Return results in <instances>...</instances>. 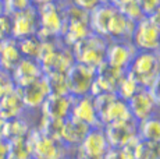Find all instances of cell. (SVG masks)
Segmentation results:
<instances>
[{
    "mask_svg": "<svg viewBox=\"0 0 160 159\" xmlns=\"http://www.w3.org/2000/svg\"><path fill=\"white\" fill-rule=\"evenodd\" d=\"M45 74L52 73H67V70L74 64V56L71 48L66 46L60 38L42 41L41 53L38 56Z\"/></svg>",
    "mask_w": 160,
    "mask_h": 159,
    "instance_id": "6da1fadb",
    "label": "cell"
},
{
    "mask_svg": "<svg viewBox=\"0 0 160 159\" xmlns=\"http://www.w3.org/2000/svg\"><path fill=\"white\" fill-rule=\"evenodd\" d=\"M63 11L64 28L60 35V41L66 46L72 48L77 42H79L92 32L89 28V13L71 2H67L64 4Z\"/></svg>",
    "mask_w": 160,
    "mask_h": 159,
    "instance_id": "7a4b0ae2",
    "label": "cell"
},
{
    "mask_svg": "<svg viewBox=\"0 0 160 159\" xmlns=\"http://www.w3.org/2000/svg\"><path fill=\"white\" fill-rule=\"evenodd\" d=\"M109 41L98 33L91 32L71 48L74 60L77 63L98 69L106 62V52Z\"/></svg>",
    "mask_w": 160,
    "mask_h": 159,
    "instance_id": "3957f363",
    "label": "cell"
},
{
    "mask_svg": "<svg viewBox=\"0 0 160 159\" xmlns=\"http://www.w3.org/2000/svg\"><path fill=\"white\" fill-rule=\"evenodd\" d=\"M66 4V3H64ZM64 4H42L36 6L38 11V36L41 41L60 38L64 28Z\"/></svg>",
    "mask_w": 160,
    "mask_h": 159,
    "instance_id": "277c9868",
    "label": "cell"
},
{
    "mask_svg": "<svg viewBox=\"0 0 160 159\" xmlns=\"http://www.w3.org/2000/svg\"><path fill=\"white\" fill-rule=\"evenodd\" d=\"M127 73L141 88H149L153 80L160 74V50L137 52Z\"/></svg>",
    "mask_w": 160,
    "mask_h": 159,
    "instance_id": "5b68a950",
    "label": "cell"
},
{
    "mask_svg": "<svg viewBox=\"0 0 160 159\" xmlns=\"http://www.w3.org/2000/svg\"><path fill=\"white\" fill-rule=\"evenodd\" d=\"M28 142L32 159H64L71 152L61 141L45 136L36 127L29 131Z\"/></svg>",
    "mask_w": 160,
    "mask_h": 159,
    "instance_id": "8992f818",
    "label": "cell"
},
{
    "mask_svg": "<svg viewBox=\"0 0 160 159\" xmlns=\"http://www.w3.org/2000/svg\"><path fill=\"white\" fill-rule=\"evenodd\" d=\"M110 149V145L107 142L106 134L102 126L92 127L82 140V142L77 146L74 151L75 159H103L107 151Z\"/></svg>",
    "mask_w": 160,
    "mask_h": 159,
    "instance_id": "52a82bcc",
    "label": "cell"
},
{
    "mask_svg": "<svg viewBox=\"0 0 160 159\" xmlns=\"http://www.w3.org/2000/svg\"><path fill=\"white\" fill-rule=\"evenodd\" d=\"M95 75H96V69L74 62V64L66 73L68 94L72 96L91 95Z\"/></svg>",
    "mask_w": 160,
    "mask_h": 159,
    "instance_id": "ba28073f",
    "label": "cell"
},
{
    "mask_svg": "<svg viewBox=\"0 0 160 159\" xmlns=\"http://www.w3.org/2000/svg\"><path fill=\"white\" fill-rule=\"evenodd\" d=\"M131 44L138 52L160 50V28L148 17L135 24Z\"/></svg>",
    "mask_w": 160,
    "mask_h": 159,
    "instance_id": "9c48e42d",
    "label": "cell"
},
{
    "mask_svg": "<svg viewBox=\"0 0 160 159\" xmlns=\"http://www.w3.org/2000/svg\"><path fill=\"white\" fill-rule=\"evenodd\" d=\"M103 130L110 148H121V146L135 142L139 138L138 137V121L135 119L106 124L103 126Z\"/></svg>",
    "mask_w": 160,
    "mask_h": 159,
    "instance_id": "30bf717a",
    "label": "cell"
},
{
    "mask_svg": "<svg viewBox=\"0 0 160 159\" xmlns=\"http://www.w3.org/2000/svg\"><path fill=\"white\" fill-rule=\"evenodd\" d=\"M135 24L137 23L131 21L118 8L114 7L112 16L107 21L104 38L109 42H131Z\"/></svg>",
    "mask_w": 160,
    "mask_h": 159,
    "instance_id": "8fae6325",
    "label": "cell"
},
{
    "mask_svg": "<svg viewBox=\"0 0 160 159\" xmlns=\"http://www.w3.org/2000/svg\"><path fill=\"white\" fill-rule=\"evenodd\" d=\"M11 16V36L15 39L25 38L29 35H36L38 32V11L36 6H29V7L20 10L17 13L10 14Z\"/></svg>",
    "mask_w": 160,
    "mask_h": 159,
    "instance_id": "7c38bea8",
    "label": "cell"
},
{
    "mask_svg": "<svg viewBox=\"0 0 160 159\" xmlns=\"http://www.w3.org/2000/svg\"><path fill=\"white\" fill-rule=\"evenodd\" d=\"M124 74V70L116 69L104 62L102 66L96 69V75H95V81L92 85L91 95L95 96L100 92H116L117 85L121 81Z\"/></svg>",
    "mask_w": 160,
    "mask_h": 159,
    "instance_id": "4fadbf2b",
    "label": "cell"
},
{
    "mask_svg": "<svg viewBox=\"0 0 160 159\" xmlns=\"http://www.w3.org/2000/svg\"><path fill=\"white\" fill-rule=\"evenodd\" d=\"M11 80L17 88H24L27 85L35 82L36 80L42 78L45 75L42 70L41 63L36 59H29V57H22L18 62V64L11 70L10 73Z\"/></svg>",
    "mask_w": 160,
    "mask_h": 159,
    "instance_id": "5bb4252c",
    "label": "cell"
},
{
    "mask_svg": "<svg viewBox=\"0 0 160 159\" xmlns=\"http://www.w3.org/2000/svg\"><path fill=\"white\" fill-rule=\"evenodd\" d=\"M20 91H21V96H22V102L27 112H36V110L39 112L41 106L43 105V102L46 100V98L52 94L49 82L45 75L42 78L36 80L32 84L21 88Z\"/></svg>",
    "mask_w": 160,
    "mask_h": 159,
    "instance_id": "9a60e30c",
    "label": "cell"
},
{
    "mask_svg": "<svg viewBox=\"0 0 160 159\" xmlns=\"http://www.w3.org/2000/svg\"><path fill=\"white\" fill-rule=\"evenodd\" d=\"M74 96L70 94H50L39 109L42 116L64 120L70 116Z\"/></svg>",
    "mask_w": 160,
    "mask_h": 159,
    "instance_id": "2e32d148",
    "label": "cell"
},
{
    "mask_svg": "<svg viewBox=\"0 0 160 159\" xmlns=\"http://www.w3.org/2000/svg\"><path fill=\"white\" fill-rule=\"evenodd\" d=\"M128 109H130L131 116L137 121H142L145 119L150 117L153 115H158L160 112L159 108L156 106L150 92L146 88H141L135 95H132L127 100Z\"/></svg>",
    "mask_w": 160,
    "mask_h": 159,
    "instance_id": "e0dca14e",
    "label": "cell"
},
{
    "mask_svg": "<svg viewBox=\"0 0 160 159\" xmlns=\"http://www.w3.org/2000/svg\"><path fill=\"white\" fill-rule=\"evenodd\" d=\"M137 52L138 50L131 42H109L106 52V63L116 69L127 71Z\"/></svg>",
    "mask_w": 160,
    "mask_h": 159,
    "instance_id": "ac0fdd59",
    "label": "cell"
},
{
    "mask_svg": "<svg viewBox=\"0 0 160 159\" xmlns=\"http://www.w3.org/2000/svg\"><path fill=\"white\" fill-rule=\"evenodd\" d=\"M91 126L82 123V121L77 120V119L68 116L67 119L63 120V126H61L60 131V140L70 151H74L79 144L82 142V140L85 138V136L88 134V131L91 130Z\"/></svg>",
    "mask_w": 160,
    "mask_h": 159,
    "instance_id": "d6986e66",
    "label": "cell"
},
{
    "mask_svg": "<svg viewBox=\"0 0 160 159\" xmlns=\"http://www.w3.org/2000/svg\"><path fill=\"white\" fill-rule=\"evenodd\" d=\"M70 116L82 123L88 124L91 127H99V116H98L96 108L93 103V96L92 95H82V96H74L72 108Z\"/></svg>",
    "mask_w": 160,
    "mask_h": 159,
    "instance_id": "ffe728a7",
    "label": "cell"
},
{
    "mask_svg": "<svg viewBox=\"0 0 160 159\" xmlns=\"http://www.w3.org/2000/svg\"><path fill=\"white\" fill-rule=\"evenodd\" d=\"M25 113L27 109L24 106L21 91L17 87L0 98V119L11 120V119L24 116Z\"/></svg>",
    "mask_w": 160,
    "mask_h": 159,
    "instance_id": "44dd1931",
    "label": "cell"
},
{
    "mask_svg": "<svg viewBox=\"0 0 160 159\" xmlns=\"http://www.w3.org/2000/svg\"><path fill=\"white\" fill-rule=\"evenodd\" d=\"M99 116V121L100 126H106V124H112L117 123V121H124V120H130L134 119L130 113L128 105L125 100L120 99L118 96H116L106 108H103L102 110L98 113Z\"/></svg>",
    "mask_w": 160,
    "mask_h": 159,
    "instance_id": "7402d4cb",
    "label": "cell"
},
{
    "mask_svg": "<svg viewBox=\"0 0 160 159\" xmlns=\"http://www.w3.org/2000/svg\"><path fill=\"white\" fill-rule=\"evenodd\" d=\"M22 59L17 39L10 36L0 41V70L11 73V70Z\"/></svg>",
    "mask_w": 160,
    "mask_h": 159,
    "instance_id": "603a6c76",
    "label": "cell"
},
{
    "mask_svg": "<svg viewBox=\"0 0 160 159\" xmlns=\"http://www.w3.org/2000/svg\"><path fill=\"white\" fill-rule=\"evenodd\" d=\"M138 137L141 140L160 144V115H153L138 121Z\"/></svg>",
    "mask_w": 160,
    "mask_h": 159,
    "instance_id": "cb8c5ba5",
    "label": "cell"
},
{
    "mask_svg": "<svg viewBox=\"0 0 160 159\" xmlns=\"http://www.w3.org/2000/svg\"><path fill=\"white\" fill-rule=\"evenodd\" d=\"M31 130H32V126L28 123V120L24 116H20V117L4 121L3 138L8 141V140L18 138V137H28Z\"/></svg>",
    "mask_w": 160,
    "mask_h": 159,
    "instance_id": "d4e9b609",
    "label": "cell"
},
{
    "mask_svg": "<svg viewBox=\"0 0 160 159\" xmlns=\"http://www.w3.org/2000/svg\"><path fill=\"white\" fill-rule=\"evenodd\" d=\"M135 159H160V144L138 138L132 145Z\"/></svg>",
    "mask_w": 160,
    "mask_h": 159,
    "instance_id": "484cf974",
    "label": "cell"
},
{
    "mask_svg": "<svg viewBox=\"0 0 160 159\" xmlns=\"http://www.w3.org/2000/svg\"><path fill=\"white\" fill-rule=\"evenodd\" d=\"M8 159H32L28 137L8 140Z\"/></svg>",
    "mask_w": 160,
    "mask_h": 159,
    "instance_id": "4316f807",
    "label": "cell"
},
{
    "mask_svg": "<svg viewBox=\"0 0 160 159\" xmlns=\"http://www.w3.org/2000/svg\"><path fill=\"white\" fill-rule=\"evenodd\" d=\"M18 42V48L20 52L22 54V57H29V59H36L41 53V48H42V41L38 38L36 35H29L25 38L17 39Z\"/></svg>",
    "mask_w": 160,
    "mask_h": 159,
    "instance_id": "83f0119b",
    "label": "cell"
},
{
    "mask_svg": "<svg viewBox=\"0 0 160 159\" xmlns=\"http://www.w3.org/2000/svg\"><path fill=\"white\" fill-rule=\"evenodd\" d=\"M139 90H141L139 84H138V82L135 81V80L132 78L127 71H125V74L122 75L121 81H120L118 85H117L116 94H117V96H118L120 99H122V100L127 102V100L130 99L132 95H135Z\"/></svg>",
    "mask_w": 160,
    "mask_h": 159,
    "instance_id": "f1b7e54d",
    "label": "cell"
},
{
    "mask_svg": "<svg viewBox=\"0 0 160 159\" xmlns=\"http://www.w3.org/2000/svg\"><path fill=\"white\" fill-rule=\"evenodd\" d=\"M61 126H63V120H60V119H50V117H46V116L41 115V120H39L36 128H38L41 133H43L45 136H49V137H52V138L58 140ZM58 141H60V140H58Z\"/></svg>",
    "mask_w": 160,
    "mask_h": 159,
    "instance_id": "f546056e",
    "label": "cell"
},
{
    "mask_svg": "<svg viewBox=\"0 0 160 159\" xmlns=\"http://www.w3.org/2000/svg\"><path fill=\"white\" fill-rule=\"evenodd\" d=\"M45 77L49 82L52 94H68L66 73H52V74H45Z\"/></svg>",
    "mask_w": 160,
    "mask_h": 159,
    "instance_id": "4dcf8cb0",
    "label": "cell"
},
{
    "mask_svg": "<svg viewBox=\"0 0 160 159\" xmlns=\"http://www.w3.org/2000/svg\"><path fill=\"white\" fill-rule=\"evenodd\" d=\"M118 10L121 11L127 18H130L131 21H134V23H138V21H141L142 18L146 17L145 14H143V11L141 10V7L137 3V0L128 3V4H125V6H122V7H120Z\"/></svg>",
    "mask_w": 160,
    "mask_h": 159,
    "instance_id": "1f68e13d",
    "label": "cell"
},
{
    "mask_svg": "<svg viewBox=\"0 0 160 159\" xmlns=\"http://www.w3.org/2000/svg\"><path fill=\"white\" fill-rule=\"evenodd\" d=\"M132 145L134 142L130 145L121 146V148H110L103 159H135L134 152H132Z\"/></svg>",
    "mask_w": 160,
    "mask_h": 159,
    "instance_id": "d6a6232c",
    "label": "cell"
},
{
    "mask_svg": "<svg viewBox=\"0 0 160 159\" xmlns=\"http://www.w3.org/2000/svg\"><path fill=\"white\" fill-rule=\"evenodd\" d=\"M29 6H32L31 0H3V11L7 14L17 13Z\"/></svg>",
    "mask_w": 160,
    "mask_h": 159,
    "instance_id": "836d02e7",
    "label": "cell"
},
{
    "mask_svg": "<svg viewBox=\"0 0 160 159\" xmlns=\"http://www.w3.org/2000/svg\"><path fill=\"white\" fill-rule=\"evenodd\" d=\"M13 27H11V16L7 13H0V41L10 38Z\"/></svg>",
    "mask_w": 160,
    "mask_h": 159,
    "instance_id": "e575fe53",
    "label": "cell"
},
{
    "mask_svg": "<svg viewBox=\"0 0 160 159\" xmlns=\"http://www.w3.org/2000/svg\"><path fill=\"white\" fill-rule=\"evenodd\" d=\"M15 88L13 80H11L10 73H6L3 70H0V98L6 95L7 92L13 91Z\"/></svg>",
    "mask_w": 160,
    "mask_h": 159,
    "instance_id": "d590c367",
    "label": "cell"
},
{
    "mask_svg": "<svg viewBox=\"0 0 160 159\" xmlns=\"http://www.w3.org/2000/svg\"><path fill=\"white\" fill-rule=\"evenodd\" d=\"M70 2L89 13V11L95 10L98 6L104 4V3H109V0H70Z\"/></svg>",
    "mask_w": 160,
    "mask_h": 159,
    "instance_id": "8d00e7d4",
    "label": "cell"
},
{
    "mask_svg": "<svg viewBox=\"0 0 160 159\" xmlns=\"http://www.w3.org/2000/svg\"><path fill=\"white\" fill-rule=\"evenodd\" d=\"M137 3L139 4L141 10L143 11L146 17L150 13H153L158 7H160V0H137Z\"/></svg>",
    "mask_w": 160,
    "mask_h": 159,
    "instance_id": "74e56055",
    "label": "cell"
},
{
    "mask_svg": "<svg viewBox=\"0 0 160 159\" xmlns=\"http://www.w3.org/2000/svg\"><path fill=\"white\" fill-rule=\"evenodd\" d=\"M146 90L150 92V95H152L153 100H155L156 106H158L159 110H160V74L153 80V82L150 84V87L146 88Z\"/></svg>",
    "mask_w": 160,
    "mask_h": 159,
    "instance_id": "f35d334b",
    "label": "cell"
},
{
    "mask_svg": "<svg viewBox=\"0 0 160 159\" xmlns=\"http://www.w3.org/2000/svg\"><path fill=\"white\" fill-rule=\"evenodd\" d=\"M0 159H8V141L0 137Z\"/></svg>",
    "mask_w": 160,
    "mask_h": 159,
    "instance_id": "ab89813d",
    "label": "cell"
},
{
    "mask_svg": "<svg viewBox=\"0 0 160 159\" xmlns=\"http://www.w3.org/2000/svg\"><path fill=\"white\" fill-rule=\"evenodd\" d=\"M33 6H42V4H52V3H57V4H64V3L70 2V0H31Z\"/></svg>",
    "mask_w": 160,
    "mask_h": 159,
    "instance_id": "60d3db41",
    "label": "cell"
},
{
    "mask_svg": "<svg viewBox=\"0 0 160 159\" xmlns=\"http://www.w3.org/2000/svg\"><path fill=\"white\" fill-rule=\"evenodd\" d=\"M148 18H149V20L152 21L156 27H159V28H160V7L156 8L153 13H150L149 16H148Z\"/></svg>",
    "mask_w": 160,
    "mask_h": 159,
    "instance_id": "b9f144b4",
    "label": "cell"
},
{
    "mask_svg": "<svg viewBox=\"0 0 160 159\" xmlns=\"http://www.w3.org/2000/svg\"><path fill=\"white\" fill-rule=\"evenodd\" d=\"M131 2H135V0H109L110 4L114 6V7H117V8L122 7V6L128 4V3H131Z\"/></svg>",
    "mask_w": 160,
    "mask_h": 159,
    "instance_id": "7bdbcfd3",
    "label": "cell"
},
{
    "mask_svg": "<svg viewBox=\"0 0 160 159\" xmlns=\"http://www.w3.org/2000/svg\"><path fill=\"white\" fill-rule=\"evenodd\" d=\"M4 121L3 119H0V137H3V130H4Z\"/></svg>",
    "mask_w": 160,
    "mask_h": 159,
    "instance_id": "ee69618b",
    "label": "cell"
},
{
    "mask_svg": "<svg viewBox=\"0 0 160 159\" xmlns=\"http://www.w3.org/2000/svg\"><path fill=\"white\" fill-rule=\"evenodd\" d=\"M0 13H4L3 11V0H0Z\"/></svg>",
    "mask_w": 160,
    "mask_h": 159,
    "instance_id": "f6af8a7d",
    "label": "cell"
},
{
    "mask_svg": "<svg viewBox=\"0 0 160 159\" xmlns=\"http://www.w3.org/2000/svg\"><path fill=\"white\" fill-rule=\"evenodd\" d=\"M64 159H75V158H74V156H70V155H68V156H66Z\"/></svg>",
    "mask_w": 160,
    "mask_h": 159,
    "instance_id": "bcb514c9",
    "label": "cell"
}]
</instances>
